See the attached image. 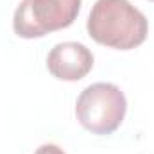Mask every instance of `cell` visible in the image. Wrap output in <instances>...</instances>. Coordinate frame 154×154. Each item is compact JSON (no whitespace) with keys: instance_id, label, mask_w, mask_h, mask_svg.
<instances>
[{"instance_id":"obj_1","label":"cell","mask_w":154,"mask_h":154,"mask_svg":"<svg viewBox=\"0 0 154 154\" xmlns=\"http://www.w3.org/2000/svg\"><path fill=\"white\" fill-rule=\"evenodd\" d=\"M88 34L100 45L131 50L142 45L149 23L142 11H138L129 0H97L90 11Z\"/></svg>"},{"instance_id":"obj_2","label":"cell","mask_w":154,"mask_h":154,"mask_svg":"<svg viewBox=\"0 0 154 154\" xmlns=\"http://www.w3.org/2000/svg\"><path fill=\"white\" fill-rule=\"evenodd\" d=\"M125 95L111 82H97L84 88L75 104L77 120L93 134L115 133L125 116Z\"/></svg>"},{"instance_id":"obj_3","label":"cell","mask_w":154,"mask_h":154,"mask_svg":"<svg viewBox=\"0 0 154 154\" xmlns=\"http://www.w3.org/2000/svg\"><path fill=\"white\" fill-rule=\"evenodd\" d=\"M81 9V0H22L14 11L13 29L20 38H41L70 27Z\"/></svg>"},{"instance_id":"obj_4","label":"cell","mask_w":154,"mask_h":154,"mask_svg":"<svg viewBox=\"0 0 154 154\" xmlns=\"http://www.w3.org/2000/svg\"><path fill=\"white\" fill-rule=\"evenodd\" d=\"M93 66V54L82 43L65 41L57 43L47 57V68L56 79L61 81H81L88 75Z\"/></svg>"},{"instance_id":"obj_5","label":"cell","mask_w":154,"mask_h":154,"mask_svg":"<svg viewBox=\"0 0 154 154\" xmlns=\"http://www.w3.org/2000/svg\"><path fill=\"white\" fill-rule=\"evenodd\" d=\"M34 154H65V151H63V149H59L57 145L45 143V145H41V147H39Z\"/></svg>"},{"instance_id":"obj_6","label":"cell","mask_w":154,"mask_h":154,"mask_svg":"<svg viewBox=\"0 0 154 154\" xmlns=\"http://www.w3.org/2000/svg\"><path fill=\"white\" fill-rule=\"evenodd\" d=\"M152 2H154V0H152Z\"/></svg>"}]
</instances>
